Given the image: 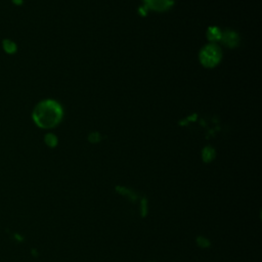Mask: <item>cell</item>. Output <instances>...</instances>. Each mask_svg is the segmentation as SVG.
I'll return each mask as SVG.
<instances>
[{"mask_svg":"<svg viewBox=\"0 0 262 262\" xmlns=\"http://www.w3.org/2000/svg\"><path fill=\"white\" fill-rule=\"evenodd\" d=\"M140 210H141V215L144 217L147 214V201L146 199H142L140 203Z\"/></svg>","mask_w":262,"mask_h":262,"instance_id":"obj_11","label":"cell"},{"mask_svg":"<svg viewBox=\"0 0 262 262\" xmlns=\"http://www.w3.org/2000/svg\"><path fill=\"white\" fill-rule=\"evenodd\" d=\"M2 47H3L4 51L8 54H13L17 50L16 44L13 41L9 40V39H5V40L2 41Z\"/></svg>","mask_w":262,"mask_h":262,"instance_id":"obj_4","label":"cell"},{"mask_svg":"<svg viewBox=\"0 0 262 262\" xmlns=\"http://www.w3.org/2000/svg\"><path fill=\"white\" fill-rule=\"evenodd\" d=\"M12 2H13L14 4H16V5H21L23 0H12Z\"/></svg>","mask_w":262,"mask_h":262,"instance_id":"obj_12","label":"cell"},{"mask_svg":"<svg viewBox=\"0 0 262 262\" xmlns=\"http://www.w3.org/2000/svg\"><path fill=\"white\" fill-rule=\"evenodd\" d=\"M221 33L216 29V28H211L210 30H209V32H208V38L210 39V40H213V41H215V40H218V39H221Z\"/></svg>","mask_w":262,"mask_h":262,"instance_id":"obj_8","label":"cell"},{"mask_svg":"<svg viewBox=\"0 0 262 262\" xmlns=\"http://www.w3.org/2000/svg\"><path fill=\"white\" fill-rule=\"evenodd\" d=\"M196 244L201 248H209L210 245H211L210 241L207 237H204V236H198L196 237Z\"/></svg>","mask_w":262,"mask_h":262,"instance_id":"obj_10","label":"cell"},{"mask_svg":"<svg viewBox=\"0 0 262 262\" xmlns=\"http://www.w3.org/2000/svg\"><path fill=\"white\" fill-rule=\"evenodd\" d=\"M32 118L35 124L40 128H53L62 118V108L57 101L46 99L35 106Z\"/></svg>","mask_w":262,"mask_h":262,"instance_id":"obj_1","label":"cell"},{"mask_svg":"<svg viewBox=\"0 0 262 262\" xmlns=\"http://www.w3.org/2000/svg\"><path fill=\"white\" fill-rule=\"evenodd\" d=\"M202 157H203V161L206 162V163H209L211 162L214 158H215V150L210 147V146H207L203 149L202 151Z\"/></svg>","mask_w":262,"mask_h":262,"instance_id":"obj_7","label":"cell"},{"mask_svg":"<svg viewBox=\"0 0 262 262\" xmlns=\"http://www.w3.org/2000/svg\"><path fill=\"white\" fill-rule=\"evenodd\" d=\"M116 190H117L120 194L126 195V196H127L130 201H132V202H135V201L137 200V195H136L132 190H130V189H128V188H126V187L117 186V187H116Z\"/></svg>","mask_w":262,"mask_h":262,"instance_id":"obj_6","label":"cell"},{"mask_svg":"<svg viewBox=\"0 0 262 262\" xmlns=\"http://www.w3.org/2000/svg\"><path fill=\"white\" fill-rule=\"evenodd\" d=\"M221 38L223 41L229 46H234L237 43V36L232 32H226L223 35H221Z\"/></svg>","mask_w":262,"mask_h":262,"instance_id":"obj_5","label":"cell"},{"mask_svg":"<svg viewBox=\"0 0 262 262\" xmlns=\"http://www.w3.org/2000/svg\"><path fill=\"white\" fill-rule=\"evenodd\" d=\"M143 2L148 9L161 12L169 9L173 5L174 0H143Z\"/></svg>","mask_w":262,"mask_h":262,"instance_id":"obj_3","label":"cell"},{"mask_svg":"<svg viewBox=\"0 0 262 262\" xmlns=\"http://www.w3.org/2000/svg\"><path fill=\"white\" fill-rule=\"evenodd\" d=\"M221 58V50L215 44H209L205 46L200 53L201 62L207 67L212 68L216 66Z\"/></svg>","mask_w":262,"mask_h":262,"instance_id":"obj_2","label":"cell"},{"mask_svg":"<svg viewBox=\"0 0 262 262\" xmlns=\"http://www.w3.org/2000/svg\"><path fill=\"white\" fill-rule=\"evenodd\" d=\"M44 140L45 143L50 147H54L57 144V138L53 134H46Z\"/></svg>","mask_w":262,"mask_h":262,"instance_id":"obj_9","label":"cell"}]
</instances>
